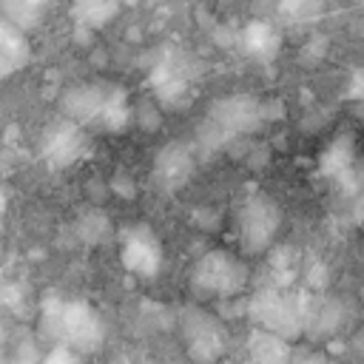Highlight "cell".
<instances>
[{
    "mask_svg": "<svg viewBox=\"0 0 364 364\" xmlns=\"http://www.w3.org/2000/svg\"><path fill=\"white\" fill-rule=\"evenodd\" d=\"M114 91H117V85H102V82L74 85L60 97V108H63L65 119H71L77 125L100 122L111 97H114Z\"/></svg>",
    "mask_w": 364,
    "mask_h": 364,
    "instance_id": "cell-9",
    "label": "cell"
},
{
    "mask_svg": "<svg viewBox=\"0 0 364 364\" xmlns=\"http://www.w3.org/2000/svg\"><path fill=\"white\" fill-rule=\"evenodd\" d=\"M14 71H17V65L0 54V80H3V77H9V74H14Z\"/></svg>",
    "mask_w": 364,
    "mask_h": 364,
    "instance_id": "cell-24",
    "label": "cell"
},
{
    "mask_svg": "<svg viewBox=\"0 0 364 364\" xmlns=\"http://www.w3.org/2000/svg\"><path fill=\"white\" fill-rule=\"evenodd\" d=\"M236 228H239V245L245 253H250V256L264 253L282 228V210L270 196L253 193L245 199Z\"/></svg>",
    "mask_w": 364,
    "mask_h": 364,
    "instance_id": "cell-5",
    "label": "cell"
},
{
    "mask_svg": "<svg viewBox=\"0 0 364 364\" xmlns=\"http://www.w3.org/2000/svg\"><path fill=\"white\" fill-rule=\"evenodd\" d=\"M40 364H82L80 353L65 347V344H54L48 353H43V361Z\"/></svg>",
    "mask_w": 364,
    "mask_h": 364,
    "instance_id": "cell-20",
    "label": "cell"
},
{
    "mask_svg": "<svg viewBox=\"0 0 364 364\" xmlns=\"http://www.w3.org/2000/svg\"><path fill=\"white\" fill-rule=\"evenodd\" d=\"M63 307L65 301L57 296H48L40 307V336L60 344V324H63Z\"/></svg>",
    "mask_w": 364,
    "mask_h": 364,
    "instance_id": "cell-18",
    "label": "cell"
},
{
    "mask_svg": "<svg viewBox=\"0 0 364 364\" xmlns=\"http://www.w3.org/2000/svg\"><path fill=\"white\" fill-rule=\"evenodd\" d=\"M108 191L122 196V199H134L136 196V182L128 173H114V179L108 182Z\"/></svg>",
    "mask_w": 364,
    "mask_h": 364,
    "instance_id": "cell-22",
    "label": "cell"
},
{
    "mask_svg": "<svg viewBox=\"0 0 364 364\" xmlns=\"http://www.w3.org/2000/svg\"><path fill=\"white\" fill-rule=\"evenodd\" d=\"M0 304H3V293H0Z\"/></svg>",
    "mask_w": 364,
    "mask_h": 364,
    "instance_id": "cell-26",
    "label": "cell"
},
{
    "mask_svg": "<svg viewBox=\"0 0 364 364\" xmlns=\"http://www.w3.org/2000/svg\"><path fill=\"white\" fill-rule=\"evenodd\" d=\"M247 313L253 316V321L259 324V330L276 333L282 338H293L307 327V301L296 293L279 290V287H267L259 290L247 307Z\"/></svg>",
    "mask_w": 364,
    "mask_h": 364,
    "instance_id": "cell-2",
    "label": "cell"
},
{
    "mask_svg": "<svg viewBox=\"0 0 364 364\" xmlns=\"http://www.w3.org/2000/svg\"><path fill=\"white\" fill-rule=\"evenodd\" d=\"M151 85H154V100L168 108H179L188 100L191 88V60L182 51H165L154 71H151Z\"/></svg>",
    "mask_w": 364,
    "mask_h": 364,
    "instance_id": "cell-7",
    "label": "cell"
},
{
    "mask_svg": "<svg viewBox=\"0 0 364 364\" xmlns=\"http://www.w3.org/2000/svg\"><path fill=\"white\" fill-rule=\"evenodd\" d=\"M119 259L125 264V270H131L134 276H145L154 279L162 267V242L154 233L151 225L139 222L131 225L122 233V247H119Z\"/></svg>",
    "mask_w": 364,
    "mask_h": 364,
    "instance_id": "cell-8",
    "label": "cell"
},
{
    "mask_svg": "<svg viewBox=\"0 0 364 364\" xmlns=\"http://www.w3.org/2000/svg\"><path fill=\"white\" fill-rule=\"evenodd\" d=\"M105 341V321L88 301H65L63 324H60V344L82 353H97Z\"/></svg>",
    "mask_w": 364,
    "mask_h": 364,
    "instance_id": "cell-6",
    "label": "cell"
},
{
    "mask_svg": "<svg viewBox=\"0 0 364 364\" xmlns=\"http://www.w3.org/2000/svg\"><path fill=\"white\" fill-rule=\"evenodd\" d=\"M48 6H51V0H0V17L11 20L23 31H28L43 20Z\"/></svg>",
    "mask_w": 364,
    "mask_h": 364,
    "instance_id": "cell-16",
    "label": "cell"
},
{
    "mask_svg": "<svg viewBox=\"0 0 364 364\" xmlns=\"http://www.w3.org/2000/svg\"><path fill=\"white\" fill-rule=\"evenodd\" d=\"M43 361V355L37 353V344L31 341V338H26L17 350H14V355L6 361V364H40Z\"/></svg>",
    "mask_w": 364,
    "mask_h": 364,
    "instance_id": "cell-21",
    "label": "cell"
},
{
    "mask_svg": "<svg viewBox=\"0 0 364 364\" xmlns=\"http://www.w3.org/2000/svg\"><path fill=\"white\" fill-rule=\"evenodd\" d=\"M134 122L142 128V131H159L162 125V105L156 100H142L134 105Z\"/></svg>",
    "mask_w": 364,
    "mask_h": 364,
    "instance_id": "cell-19",
    "label": "cell"
},
{
    "mask_svg": "<svg viewBox=\"0 0 364 364\" xmlns=\"http://www.w3.org/2000/svg\"><path fill=\"white\" fill-rule=\"evenodd\" d=\"M191 284L199 296H216V299H230L245 290L247 284V264L236 259L228 250H208L193 262L191 270Z\"/></svg>",
    "mask_w": 364,
    "mask_h": 364,
    "instance_id": "cell-3",
    "label": "cell"
},
{
    "mask_svg": "<svg viewBox=\"0 0 364 364\" xmlns=\"http://www.w3.org/2000/svg\"><path fill=\"white\" fill-rule=\"evenodd\" d=\"M262 119H264V108H262V102L256 97L230 94V97H222V100H216L210 105L208 119H202L196 139H199L202 148L213 151V148H222L228 139L259 128Z\"/></svg>",
    "mask_w": 364,
    "mask_h": 364,
    "instance_id": "cell-1",
    "label": "cell"
},
{
    "mask_svg": "<svg viewBox=\"0 0 364 364\" xmlns=\"http://www.w3.org/2000/svg\"><path fill=\"white\" fill-rule=\"evenodd\" d=\"M0 54L6 60H11L17 68H23L31 60V43H28L26 31L6 17H0Z\"/></svg>",
    "mask_w": 364,
    "mask_h": 364,
    "instance_id": "cell-15",
    "label": "cell"
},
{
    "mask_svg": "<svg viewBox=\"0 0 364 364\" xmlns=\"http://www.w3.org/2000/svg\"><path fill=\"white\" fill-rule=\"evenodd\" d=\"M242 46L250 57L256 60H273L279 54V46H282V37L279 31L264 23V20H253L242 28Z\"/></svg>",
    "mask_w": 364,
    "mask_h": 364,
    "instance_id": "cell-13",
    "label": "cell"
},
{
    "mask_svg": "<svg viewBox=\"0 0 364 364\" xmlns=\"http://www.w3.org/2000/svg\"><path fill=\"white\" fill-rule=\"evenodd\" d=\"M85 151V134H82V125L71 122V119H63V122H54L46 136H43V156L54 165V168H65L71 162H77Z\"/></svg>",
    "mask_w": 364,
    "mask_h": 364,
    "instance_id": "cell-10",
    "label": "cell"
},
{
    "mask_svg": "<svg viewBox=\"0 0 364 364\" xmlns=\"http://www.w3.org/2000/svg\"><path fill=\"white\" fill-rule=\"evenodd\" d=\"M3 353H6V330H3V324H0V364L6 361V355H3Z\"/></svg>",
    "mask_w": 364,
    "mask_h": 364,
    "instance_id": "cell-25",
    "label": "cell"
},
{
    "mask_svg": "<svg viewBox=\"0 0 364 364\" xmlns=\"http://www.w3.org/2000/svg\"><path fill=\"white\" fill-rule=\"evenodd\" d=\"M193 151L182 142H168L165 148H159V154L154 156V182L162 191H176L182 188L191 173H193Z\"/></svg>",
    "mask_w": 364,
    "mask_h": 364,
    "instance_id": "cell-11",
    "label": "cell"
},
{
    "mask_svg": "<svg viewBox=\"0 0 364 364\" xmlns=\"http://www.w3.org/2000/svg\"><path fill=\"white\" fill-rule=\"evenodd\" d=\"M108 233H111V222L100 208H91L77 219V236L82 242H102Z\"/></svg>",
    "mask_w": 364,
    "mask_h": 364,
    "instance_id": "cell-17",
    "label": "cell"
},
{
    "mask_svg": "<svg viewBox=\"0 0 364 364\" xmlns=\"http://www.w3.org/2000/svg\"><path fill=\"white\" fill-rule=\"evenodd\" d=\"M279 9L287 14V17H307L310 9H313V0H279Z\"/></svg>",
    "mask_w": 364,
    "mask_h": 364,
    "instance_id": "cell-23",
    "label": "cell"
},
{
    "mask_svg": "<svg viewBox=\"0 0 364 364\" xmlns=\"http://www.w3.org/2000/svg\"><path fill=\"white\" fill-rule=\"evenodd\" d=\"M148 3H159V0H148Z\"/></svg>",
    "mask_w": 364,
    "mask_h": 364,
    "instance_id": "cell-27",
    "label": "cell"
},
{
    "mask_svg": "<svg viewBox=\"0 0 364 364\" xmlns=\"http://www.w3.org/2000/svg\"><path fill=\"white\" fill-rule=\"evenodd\" d=\"M247 353H250V364H287L290 361L287 338L267 333V330H259V327L250 333Z\"/></svg>",
    "mask_w": 364,
    "mask_h": 364,
    "instance_id": "cell-12",
    "label": "cell"
},
{
    "mask_svg": "<svg viewBox=\"0 0 364 364\" xmlns=\"http://www.w3.org/2000/svg\"><path fill=\"white\" fill-rule=\"evenodd\" d=\"M179 336L188 358L196 364H216L228 350V333L222 321L202 307H185L179 313Z\"/></svg>",
    "mask_w": 364,
    "mask_h": 364,
    "instance_id": "cell-4",
    "label": "cell"
},
{
    "mask_svg": "<svg viewBox=\"0 0 364 364\" xmlns=\"http://www.w3.org/2000/svg\"><path fill=\"white\" fill-rule=\"evenodd\" d=\"M119 11V0H74L71 6V14L77 20V26H85V28H102L108 26Z\"/></svg>",
    "mask_w": 364,
    "mask_h": 364,
    "instance_id": "cell-14",
    "label": "cell"
}]
</instances>
